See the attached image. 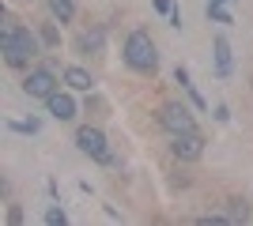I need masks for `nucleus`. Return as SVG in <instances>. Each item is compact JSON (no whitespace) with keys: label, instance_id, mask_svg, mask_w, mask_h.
I'll return each mask as SVG.
<instances>
[{"label":"nucleus","instance_id":"obj_1","mask_svg":"<svg viewBox=\"0 0 253 226\" xmlns=\"http://www.w3.org/2000/svg\"><path fill=\"white\" fill-rule=\"evenodd\" d=\"M0 53H4V65L8 68H27L34 57L42 53V34L15 23L4 11V27H0Z\"/></svg>","mask_w":253,"mask_h":226},{"label":"nucleus","instance_id":"obj_2","mask_svg":"<svg viewBox=\"0 0 253 226\" xmlns=\"http://www.w3.org/2000/svg\"><path fill=\"white\" fill-rule=\"evenodd\" d=\"M121 57H125V65L132 68V72H140V75H155V68H159L155 38H151L144 27H136V31L125 38V49H121Z\"/></svg>","mask_w":253,"mask_h":226},{"label":"nucleus","instance_id":"obj_3","mask_svg":"<svg viewBox=\"0 0 253 226\" xmlns=\"http://www.w3.org/2000/svg\"><path fill=\"white\" fill-rule=\"evenodd\" d=\"M76 147H80V155H87V159L98 162V166H110V162H114V155H110V140H106V132L95 129V125L76 129Z\"/></svg>","mask_w":253,"mask_h":226},{"label":"nucleus","instance_id":"obj_4","mask_svg":"<svg viewBox=\"0 0 253 226\" xmlns=\"http://www.w3.org/2000/svg\"><path fill=\"white\" fill-rule=\"evenodd\" d=\"M159 125H163L170 136H181V132H201V129H197V117H193L189 106H181V102H167V106L159 109Z\"/></svg>","mask_w":253,"mask_h":226},{"label":"nucleus","instance_id":"obj_5","mask_svg":"<svg viewBox=\"0 0 253 226\" xmlns=\"http://www.w3.org/2000/svg\"><path fill=\"white\" fill-rule=\"evenodd\" d=\"M53 91H57V72H53L49 65H38V68H31V72L23 75V95L27 98H49Z\"/></svg>","mask_w":253,"mask_h":226},{"label":"nucleus","instance_id":"obj_6","mask_svg":"<svg viewBox=\"0 0 253 226\" xmlns=\"http://www.w3.org/2000/svg\"><path fill=\"white\" fill-rule=\"evenodd\" d=\"M204 147H208V140H204L201 132H181V136H170V155L181 162H197L204 155Z\"/></svg>","mask_w":253,"mask_h":226},{"label":"nucleus","instance_id":"obj_7","mask_svg":"<svg viewBox=\"0 0 253 226\" xmlns=\"http://www.w3.org/2000/svg\"><path fill=\"white\" fill-rule=\"evenodd\" d=\"M45 109H49V117L53 121H76V98L72 95H64V91H53L49 98H45Z\"/></svg>","mask_w":253,"mask_h":226},{"label":"nucleus","instance_id":"obj_8","mask_svg":"<svg viewBox=\"0 0 253 226\" xmlns=\"http://www.w3.org/2000/svg\"><path fill=\"white\" fill-rule=\"evenodd\" d=\"M61 79L72 87V91H91V87H95V75L87 72V68H80V65H68L61 72Z\"/></svg>","mask_w":253,"mask_h":226},{"label":"nucleus","instance_id":"obj_9","mask_svg":"<svg viewBox=\"0 0 253 226\" xmlns=\"http://www.w3.org/2000/svg\"><path fill=\"white\" fill-rule=\"evenodd\" d=\"M211 49H215V72H219V75H231V42H227L223 34H215Z\"/></svg>","mask_w":253,"mask_h":226},{"label":"nucleus","instance_id":"obj_10","mask_svg":"<svg viewBox=\"0 0 253 226\" xmlns=\"http://www.w3.org/2000/svg\"><path fill=\"white\" fill-rule=\"evenodd\" d=\"M45 8H49V15L57 23H72L76 19V4L72 0H45Z\"/></svg>","mask_w":253,"mask_h":226},{"label":"nucleus","instance_id":"obj_11","mask_svg":"<svg viewBox=\"0 0 253 226\" xmlns=\"http://www.w3.org/2000/svg\"><path fill=\"white\" fill-rule=\"evenodd\" d=\"M102 42H106L102 31H84V34H80V42H76V49H80V53H98Z\"/></svg>","mask_w":253,"mask_h":226},{"label":"nucleus","instance_id":"obj_12","mask_svg":"<svg viewBox=\"0 0 253 226\" xmlns=\"http://www.w3.org/2000/svg\"><path fill=\"white\" fill-rule=\"evenodd\" d=\"M208 19H211V23H223V27H227V23H234V19H231V11L223 8L219 0H208Z\"/></svg>","mask_w":253,"mask_h":226},{"label":"nucleus","instance_id":"obj_13","mask_svg":"<svg viewBox=\"0 0 253 226\" xmlns=\"http://www.w3.org/2000/svg\"><path fill=\"white\" fill-rule=\"evenodd\" d=\"M53 23H57V19H53ZM53 23H42V27H38V34H42V45L57 49V45H61V34H57V27H53Z\"/></svg>","mask_w":253,"mask_h":226},{"label":"nucleus","instance_id":"obj_14","mask_svg":"<svg viewBox=\"0 0 253 226\" xmlns=\"http://www.w3.org/2000/svg\"><path fill=\"white\" fill-rule=\"evenodd\" d=\"M8 129L11 132H27V136H34V132H38V129H42V121H8Z\"/></svg>","mask_w":253,"mask_h":226},{"label":"nucleus","instance_id":"obj_15","mask_svg":"<svg viewBox=\"0 0 253 226\" xmlns=\"http://www.w3.org/2000/svg\"><path fill=\"white\" fill-rule=\"evenodd\" d=\"M64 223H68L64 207H49V211H45V226H64Z\"/></svg>","mask_w":253,"mask_h":226},{"label":"nucleus","instance_id":"obj_16","mask_svg":"<svg viewBox=\"0 0 253 226\" xmlns=\"http://www.w3.org/2000/svg\"><path fill=\"white\" fill-rule=\"evenodd\" d=\"M197 223H201V226H223V223H234V219L231 215H201Z\"/></svg>","mask_w":253,"mask_h":226},{"label":"nucleus","instance_id":"obj_17","mask_svg":"<svg viewBox=\"0 0 253 226\" xmlns=\"http://www.w3.org/2000/svg\"><path fill=\"white\" fill-rule=\"evenodd\" d=\"M174 83H181V87H185V83H193V79H189V68H174Z\"/></svg>","mask_w":253,"mask_h":226},{"label":"nucleus","instance_id":"obj_18","mask_svg":"<svg viewBox=\"0 0 253 226\" xmlns=\"http://www.w3.org/2000/svg\"><path fill=\"white\" fill-rule=\"evenodd\" d=\"M151 4H155L159 15H170V11H174V0H151Z\"/></svg>","mask_w":253,"mask_h":226},{"label":"nucleus","instance_id":"obj_19","mask_svg":"<svg viewBox=\"0 0 253 226\" xmlns=\"http://www.w3.org/2000/svg\"><path fill=\"white\" fill-rule=\"evenodd\" d=\"M167 19H170V27H181V8H174V11L167 15Z\"/></svg>","mask_w":253,"mask_h":226},{"label":"nucleus","instance_id":"obj_20","mask_svg":"<svg viewBox=\"0 0 253 226\" xmlns=\"http://www.w3.org/2000/svg\"><path fill=\"white\" fill-rule=\"evenodd\" d=\"M219 4H223V0H219Z\"/></svg>","mask_w":253,"mask_h":226}]
</instances>
